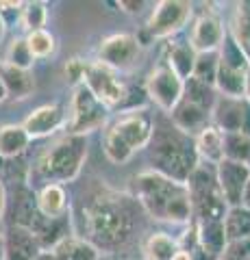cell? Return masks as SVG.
I'll return each instance as SVG.
<instances>
[{"label":"cell","mask_w":250,"mask_h":260,"mask_svg":"<svg viewBox=\"0 0 250 260\" xmlns=\"http://www.w3.org/2000/svg\"><path fill=\"white\" fill-rule=\"evenodd\" d=\"M233 42L237 44L241 54L246 56L250 68V3H239L233 15Z\"/></svg>","instance_id":"obj_25"},{"label":"cell","mask_w":250,"mask_h":260,"mask_svg":"<svg viewBox=\"0 0 250 260\" xmlns=\"http://www.w3.org/2000/svg\"><path fill=\"white\" fill-rule=\"evenodd\" d=\"M179 251V245L172 237L163 232H157L146 241V256L148 260H172V256Z\"/></svg>","instance_id":"obj_29"},{"label":"cell","mask_w":250,"mask_h":260,"mask_svg":"<svg viewBox=\"0 0 250 260\" xmlns=\"http://www.w3.org/2000/svg\"><path fill=\"white\" fill-rule=\"evenodd\" d=\"M224 237L229 241L250 239V210L244 206H233L224 217Z\"/></svg>","instance_id":"obj_26"},{"label":"cell","mask_w":250,"mask_h":260,"mask_svg":"<svg viewBox=\"0 0 250 260\" xmlns=\"http://www.w3.org/2000/svg\"><path fill=\"white\" fill-rule=\"evenodd\" d=\"M22 24L29 32L33 30H42L46 26V20H48V11H46V5L44 3H26L22 5Z\"/></svg>","instance_id":"obj_33"},{"label":"cell","mask_w":250,"mask_h":260,"mask_svg":"<svg viewBox=\"0 0 250 260\" xmlns=\"http://www.w3.org/2000/svg\"><path fill=\"white\" fill-rule=\"evenodd\" d=\"M5 63H9V65H13V68H18V70H26L29 72V68L35 63V59H33V54H31V50H29L26 39H22V37L13 39V42L9 44V50H7Z\"/></svg>","instance_id":"obj_31"},{"label":"cell","mask_w":250,"mask_h":260,"mask_svg":"<svg viewBox=\"0 0 250 260\" xmlns=\"http://www.w3.org/2000/svg\"><path fill=\"white\" fill-rule=\"evenodd\" d=\"M165 63L170 65V70L181 80H187V78H191L193 63H196V50L189 46V42L170 44V48H168V59H165Z\"/></svg>","instance_id":"obj_23"},{"label":"cell","mask_w":250,"mask_h":260,"mask_svg":"<svg viewBox=\"0 0 250 260\" xmlns=\"http://www.w3.org/2000/svg\"><path fill=\"white\" fill-rule=\"evenodd\" d=\"M133 186L135 198L152 219L168 223H187L191 219L187 184L170 180L157 172H142Z\"/></svg>","instance_id":"obj_1"},{"label":"cell","mask_w":250,"mask_h":260,"mask_svg":"<svg viewBox=\"0 0 250 260\" xmlns=\"http://www.w3.org/2000/svg\"><path fill=\"white\" fill-rule=\"evenodd\" d=\"M26 44H29V50L33 54V59H46V56H50L54 52V37L46 28L29 32Z\"/></svg>","instance_id":"obj_32"},{"label":"cell","mask_w":250,"mask_h":260,"mask_svg":"<svg viewBox=\"0 0 250 260\" xmlns=\"http://www.w3.org/2000/svg\"><path fill=\"white\" fill-rule=\"evenodd\" d=\"M193 141H196V152L198 156L207 158L209 162H213L217 165L222 158H224V135L217 130L213 124H209L205 130H200V133L193 137Z\"/></svg>","instance_id":"obj_22"},{"label":"cell","mask_w":250,"mask_h":260,"mask_svg":"<svg viewBox=\"0 0 250 260\" xmlns=\"http://www.w3.org/2000/svg\"><path fill=\"white\" fill-rule=\"evenodd\" d=\"M5 208H7V191H5L3 178H0V221H3V217H5Z\"/></svg>","instance_id":"obj_38"},{"label":"cell","mask_w":250,"mask_h":260,"mask_svg":"<svg viewBox=\"0 0 250 260\" xmlns=\"http://www.w3.org/2000/svg\"><path fill=\"white\" fill-rule=\"evenodd\" d=\"M107 119V107L94 98V93L85 85L74 87L72 95V117L68 121L70 135L85 137L92 130H98Z\"/></svg>","instance_id":"obj_5"},{"label":"cell","mask_w":250,"mask_h":260,"mask_svg":"<svg viewBox=\"0 0 250 260\" xmlns=\"http://www.w3.org/2000/svg\"><path fill=\"white\" fill-rule=\"evenodd\" d=\"M102 150H104V154H107V158L111 162H116V165H122V162H126L128 158L133 156V152L128 150L109 128H107V133H104V137H102Z\"/></svg>","instance_id":"obj_34"},{"label":"cell","mask_w":250,"mask_h":260,"mask_svg":"<svg viewBox=\"0 0 250 260\" xmlns=\"http://www.w3.org/2000/svg\"><path fill=\"white\" fill-rule=\"evenodd\" d=\"M0 260H5V249H3V237H0Z\"/></svg>","instance_id":"obj_45"},{"label":"cell","mask_w":250,"mask_h":260,"mask_svg":"<svg viewBox=\"0 0 250 260\" xmlns=\"http://www.w3.org/2000/svg\"><path fill=\"white\" fill-rule=\"evenodd\" d=\"M50 254L54 260H98L100 258L94 243L85 241V239H74V237L61 239L57 245L52 247Z\"/></svg>","instance_id":"obj_19"},{"label":"cell","mask_w":250,"mask_h":260,"mask_svg":"<svg viewBox=\"0 0 250 260\" xmlns=\"http://www.w3.org/2000/svg\"><path fill=\"white\" fill-rule=\"evenodd\" d=\"M248 169H250V162H248Z\"/></svg>","instance_id":"obj_47"},{"label":"cell","mask_w":250,"mask_h":260,"mask_svg":"<svg viewBox=\"0 0 250 260\" xmlns=\"http://www.w3.org/2000/svg\"><path fill=\"white\" fill-rule=\"evenodd\" d=\"M13 225H22V228H31L33 221L39 215V208H37V195L29 189V186H15V193H13Z\"/></svg>","instance_id":"obj_20"},{"label":"cell","mask_w":250,"mask_h":260,"mask_svg":"<svg viewBox=\"0 0 250 260\" xmlns=\"http://www.w3.org/2000/svg\"><path fill=\"white\" fill-rule=\"evenodd\" d=\"M87 156V141L80 135H68L54 141L37 160V172L50 184L70 182L78 176Z\"/></svg>","instance_id":"obj_4"},{"label":"cell","mask_w":250,"mask_h":260,"mask_svg":"<svg viewBox=\"0 0 250 260\" xmlns=\"http://www.w3.org/2000/svg\"><path fill=\"white\" fill-rule=\"evenodd\" d=\"M183 85L185 80H181L179 76L170 70L168 63H159L155 70L148 74L146 80V91L150 95V100L157 104L161 111L170 113L176 104L181 102L183 98Z\"/></svg>","instance_id":"obj_9"},{"label":"cell","mask_w":250,"mask_h":260,"mask_svg":"<svg viewBox=\"0 0 250 260\" xmlns=\"http://www.w3.org/2000/svg\"><path fill=\"white\" fill-rule=\"evenodd\" d=\"M224 158L235 160V162H250V139L241 133L224 135Z\"/></svg>","instance_id":"obj_28"},{"label":"cell","mask_w":250,"mask_h":260,"mask_svg":"<svg viewBox=\"0 0 250 260\" xmlns=\"http://www.w3.org/2000/svg\"><path fill=\"white\" fill-rule=\"evenodd\" d=\"M241 206H244V208H248V210H250V180H248L246 189H244V198H241Z\"/></svg>","instance_id":"obj_39"},{"label":"cell","mask_w":250,"mask_h":260,"mask_svg":"<svg viewBox=\"0 0 250 260\" xmlns=\"http://www.w3.org/2000/svg\"><path fill=\"white\" fill-rule=\"evenodd\" d=\"M183 100H187V102L196 104V107L211 113L217 95H215L211 85L200 83V80H196V78H187L185 80V85H183Z\"/></svg>","instance_id":"obj_27"},{"label":"cell","mask_w":250,"mask_h":260,"mask_svg":"<svg viewBox=\"0 0 250 260\" xmlns=\"http://www.w3.org/2000/svg\"><path fill=\"white\" fill-rule=\"evenodd\" d=\"M94 98L98 102H102L104 107H116L124 100V87L122 83L116 78V72L104 68L102 63H87V72H85V83H83Z\"/></svg>","instance_id":"obj_11"},{"label":"cell","mask_w":250,"mask_h":260,"mask_svg":"<svg viewBox=\"0 0 250 260\" xmlns=\"http://www.w3.org/2000/svg\"><path fill=\"white\" fill-rule=\"evenodd\" d=\"M85 72H87V63H83L80 59H72L66 65V78L70 85H83L85 83Z\"/></svg>","instance_id":"obj_36"},{"label":"cell","mask_w":250,"mask_h":260,"mask_svg":"<svg viewBox=\"0 0 250 260\" xmlns=\"http://www.w3.org/2000/svg\"><path fill=\"white\" fill-rule=\"evenodd\" d=\"M3 37H5V20H3V15H0V42H3Z\"/></svg>","instance_id":"obj_43"},{"label":"cell","mask_w":250,"mask_h":260,"mask_svg":"<svg viewBox=\"0 0 250 260\" xmlns=\"http://www.w3.org/2000/svg\"><path fill=\"white\" fill-rule=\"evenodd\" d=\"M3 100H7V91H5L3 83H0V102H3Z\"/></svg>","instance_id":"obj_44"},{"label":"cell","mask_w":250,"mask_h":260,"mask_svg":"<svg viewBox=\"0 0 250 260\" xmlns=\"http://www.w3.org/2000/svg\"><path fill=\"white\" fill-rule=\"evenodd\" d=\"M215 180L220 186V193L227 206H241V198H244V189L250 180V169L246 162H235L229 158H222L215 165Z\"/></svg>","instance_id":"obj_10"},{"label":"cell","mask_w":250,"mask_h":260,"mask_svg":"<svg viewBox=\"0 0 250 260\" xmlns=\"http://www.w3.org/2000/svg\"><path fill=\"white\" fill-rule=\"evenodd\" d=\"M246 107H248L246 98H239V100H237V98H224V95H220L215 100V104H213V111H211L213 126L220 130L222 135L241 133Z\"/></svg>","instance_id":"obj_14"},{"label":"cell","mask_w":250,"mask_h":260,"mask_svg":"<svg viewBox=\"0 0 250 260\" xmlns=\"http://www.w3.org/2000/svg\"><path fill=\"white\" fill-rule=\"evenodd\" d=\"M217 65H220V54L217 52L196 54V63H193L191 78H196V80H200V83H207V85L213 87L215 85V74H217Z\"/></svg>","instance_id":"obj_30"},{"label":"cell","mask_w":250,"mask_h":260,"mask_svg":"<svg viewBox=\"0 0 250 260\" xmlns=\"http://www.w3.org/2000/svg\"><path fill=\"white\" fill-rule=\"evenodd\" d=\"M172 260H191V254H189L187 249H179V251H176V254L172 256Z\"/></svg>","instance_id":"obj_40"},{"label":"cell","mask_w":250,"mask_h":260,"mask_svg":"<svg viewBox=\"0 0 250 260\" xmlns=\"http://www.w3.org/2000/svg\"><path fill=\"white\" fill-rule=\"evenodd\" d=\"M98 260H109V258H104V256H102V258H98Z\"/></svg>","instance_id":"obj_46"},{"label":"cell","mask_w":250,"mask_h":260,"mask_svg":"<svg viewBox=\"0 0 250 260\" xmlns=\"http://www.w3.org/2000/svg\"><path fill=\"white\" fill-rule=\"evenodd\" d=\"M37 208L39 213L48 219H61L68 208V195L61 184L48 182L42 191L37 193Z\"/></svg>","instance_id":"obj_21"},{"label":"cell","mask_w":250,"mask_h":260,"mask_svg":"<svg viewBox=\"0 0 250 260\" xmlns=\"http://www.w3.org/2000/svg\"><path fill=\"white\" fill-rule=\"evenodd\" d=\"M63 119H66V115H63L61 107H57V104H46V107H39L31 113V115L24 119L22 128L26 130V135L31 139H39V137H48L57 128H61Z\"/></svg>","instance_id":"obj_15"},{"label":"cell","mask_w":250,"mask_h":260,"mask_svg":"<svg viewBox=\"0 0 250 260\" xmlns=\"http://www.w3.org/2000/svg\"><path fill=\"white\" fill-rule=\"evenodd\" d=\"M31 137L18 124H7L0 128V158H15L29 148Z\"/></svg>","instance_id":"obj_24"},{"label":"cell","mask_w":250,"mask_h":260,"mask_svg":"<svg viewBox=\"0 0 250 260\" xmlns=\"http://www.w3.org/2000/svg\"><path fill=\"white\" fill-rule=\"evenodd\" d=\"M83 215L92 241L102 247H114L118 243H122L133 228L131 210L124 206L122 200L107 193L94 195L85 204Z\"/></svg>","instance_id":"obj_3"},{"label":"cell","mask_w":250,"mask_h":260,"mask_svg":"<svg viewBox=\"0 0 250 260\" xmlns=\"http://www.w3.org/2000/svg\"><path fill=\"white\" fill-rule=\"evenodd\" d=\"M118 7H122L126 13H140L144 3H135V0H122V3H118Z\"/></svg>","instance_id":"obj_37"},{"label":"cell","mask_w":250,"mask_h":260,"mask_svg":"<svg viewBox=\"0 0 250 260\" xmlns=\"http://www.w3.org/2000/svg\"><path fill=\"white\" fill-rule=\"evenodd\" d=\"M246 100L250 102V70H248V74H246Z\"/></svg>","instance_id":"obj_42"},{"label":"cell","mask_w":250,"mask_h":260,"mask_svg":"<svg viewBox=\"0 0 250 260\" xmlns=\"http://www.w3.org/2000/svg\"><path fill=\"white\" fill-rule=\"evenodd\" d=\"M148 145H150L152 165H155L152 172L181 184H187L189 176L198 167V152L193 137L181 133L172 124L170 126L161 124L152 128V137Z\"/></svg>","instance_id":"obj_2"},{"label":"cell","mask_w":250,"mask_h":260,"mask_svg":"<svg viewBox=\"0 0 250 260\" xmlns=\"http://www.w3.org/2000/svg\"><path fill=\"white\" fill-rule=\"evenodd\" d=\"M5 260H35L42 254V245L29 228L9 225L3 237Z\"/></svg>","instance_id":"obj_13"},{"label":"cell","mask_w":250,"mask_h":260,"mask_svg":"<svg viewBox=\"0 0 250 260\" xmlns=\"http://www.w3.org/2000/svg\"><path fill=\"white\" fill-rule=\"evenodd\" d=\"M0 83H3L7 98H15V100H24L33 93L35 80L31 76V72L18 70L9 63H0Z\"/></svg>","instance_id":"obj_17"},{"label":"cell","mask_w":250,"mask_h":260,"mask_svg":"<svg viewBox=\"0 0 250 260\" xmlns=\"http://www.w3.org/2000/svg\"><path fill=\"white\" fill-rule=\"evenodd\" d=\"M35 260H54V258H52V254H50V251H42V254H39Z\"/></svg>","instance_id":"obj_41"},{"label":"cell","mask_w":250,"mask_h":260,"mask_svg":"<svg viewBox=\"0 0 250 260\" xmlns=\"http://www.w3.org/2000/svg\"><path fill=\"white\" fill-rule=\"evenodd\" d=\"M191 18V5L183 0H161L155 5L146 24V32L152 39H168L176 35Z\"/></svg>","instance_id":"obj_6"},{"label":"cell","mask_w":250,"mask_h":260,"mask_svg":"<svg viewBox=\"0 0 250 260\" xmlns=\"http://www.w3.org/2000/svg\"><path fill=\"white\" fill-rule=\"evenodd\" d=\"M170 115H172V126L179 128L181 133L189 135V137H196L200 130H205L209 126V119H211V113L209 111L200 109L187 100H183V98L170 111Z\"/></svg>","instance_id":"obj_16"},{"label":"cell","mask_w":250,"mask_h":260,"mask_svg":"<svg viewBox=\"0 0 250 260\" xmlns=\"http://www.w3.org/2000/svg\"><path fill=\"white\" fill-rule=\"evenodd\" d=\"M152 128H155L152 126V117L148 115L146 109L126 111L109 126L111 133H114L133 154H135V150H142L150 143Z\"/></svg>","instance_id":"obj_8"},{"label":"cell","mask_w":250,"mask_h":260,"mask_svg":"<svg viewBox=\"0 0 250 260\" xmlns=\"http://www.w3.org/2000/svg\"><path fill=\"white\" fill-rule=\"evenodd\" d=\"M246 74L248 70H237L231 65H224L220 61L217 65V74H215V89L224 98H246Z\"/></svg>","instance_id":"obj_18"},{"label":"cell","mask_w":250,"mask_h":260,"mask_svg":"<svg viewBox=\"0 0 250 260\" xmlns=\"http://www.w3.org/2000/svg\"><path fill=\"white\" fill-rule=\"evenodd\" d=\"M142 44L140 39L128 35V32H118L100 42L98 48V63L114 72H126L133 70L140 61Z\"/></svg>","instance_id":"obj_7"},{"label":"cell","mask_w":250,"mask_h":260,"mask_svg":"<svg viewBox=\"0 0 250 260\" xmlns=\"http://www.w3.org/2000/svg\"><path fill=\"white\" fill-rule=\"evenodd\" d=\"M224 39H227V30H224L222 22L215 13L205 11L203 15H198L189 35V46L196 50V54L217 52L222 48Z\"/></svg>","instance_id":"obj_12"},{"label":"cell","mask_w":250,"mask_h":260,"mask_svg":"<svg viewBox=\"0 0 250 260\" xmlns=\"http://www.w3.org/2000/svg\"><path fill=\"white\" fill-rule=\"evenodd\" d=\"M217 260H250V239L229 241Z\"/></svg>","instance_id":"obj_35"}]
</instances>
